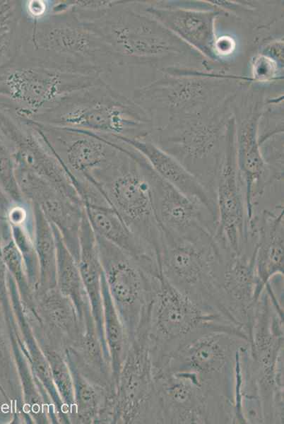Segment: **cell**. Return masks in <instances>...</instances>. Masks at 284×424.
Instances as JSON below:
<instances>
[{"mask_svg":"<svg viewBox=\"0 0 284 424\" xmlns=\"http://www.w3.org/2000/svg\"><path fill=\"white\" fill-rule=\"evenodd\" d=\"M88 16L81 20L107 45L117 66H144L161 71L175 67L212 69V62L143 11L138 1H115Z\"/></svg>","mask_w":284,"mask_h":424,"instance_id":"obj_1","label":"cell"},{"mask_svg":"<svg viewBox=\"0 0 284 424\" xmlns=\"http://www.w3.org/2000/svg\"><path fill=\"white\" fill-rule=\"evenodd\" d=\"M248 343V337L242 334L206 332L182 346L155 370L189 372L203 391L215 423H235L237 374Z\"/></svg>","mask_w":284,"mask_h":424,"instance_id":"obj_2","label":"cell"},{"mask_svg":"<svg viewBox=\"0 0 284 424\" xmlns=\"http://www.w3.org/2000/svg\"><path fill=\"white\" fill-rule=\"evenodd\" d=\"M23 37L20 52L74 71L102 77L117 66L102 37L68 9L37 20L23 18Z\"/></svg>","mask_w":284,"mask_h":424,"instance_id":"obj_3","label":"cell"},{"mask_svg":"<svg viewBox=\"0 0 284 424\" xmlns=\"http://www.w3.org/2000/svg\"><path fill=\"white\" fill-rule=\"evenodd\" d=\"M29 122L129 139L148 137L154 128L142 107L105 81L69 95Z\"/></svg>","mask_w":284,"mask_h":424,"instance_id":"obj_4","label":"cell"},{"mask_svg":"<svg viewBox=\"0 0 284 424\" xmlns=\"http://www.w3.org/2000/svg\"><path fill=\"white\" fill-rule=\"evenodd\" d=\"M159 78L136 88L133 100L152 120L165 113L167 121L218 108L235 99L249 76L225 74L215 69L169 68Z\"/></svg>","mask_w":284,"mask_h":424,"instance_id":"obj_5","label":"cell"},{"mask_svg":"<svg viewBox=\"0 0 284 424\" xmlns=\"http://www.w3.org/2000/svg\"><path fill=\"white\" fill-rule=\"evenodd\" d=\"M104 81L20 52L0 69V109L29 122L69 95Z\"/></svg>","mask_w":284,"mask_h":424,"instance_id":"obj_6","label":"cell"},{"mask_svg":"<svg viewBox=\"0 0 284 424\" xmlns=\"http://www.w3.org/2000/svg\"><path fill=\"white\" fill-rule=\"evenodd\" d=\"M231 100L205 112L172 119L148 136L179 161L215 199V182L223 158L227 126L234 114Z\"/></svg>","mask_w":284,"mask_h":424,"instance_id":"obj_7","label":"cell"},{"mask_svg":"<svg viewBox=\"0 0 284 424\" xmlns=\"http://www.w3.org/2000/svg\"><path fill=\"white\" fill-rule=\"evenodd\" d=\"M147 334L153 368L159 367L182 346L211 331L247 334L229 319L210 312L174 288L162 273L153 277Z\"/></svg>","mask_w":284,"mask_h":424,"instance_id":"obj_8","label":"cell"},{"mask_svg":"<svg viewBox=\"0 0 284 424\" xmlns=\"http://www.w3.org/2000/svg\"><path fill=\"white\" fill-rule=\"evenodd\" d=\"M121 148L117 160L88 181L102 192L126 225L155 255L159 263L162 232L153 211L148 163L126 143L122 142Z\"/></svg>","mask_w":284,"mask_h":424,"instance_id":"obj_9","label":"cell"},{"mask_svg":"<svg viewBox=\"0 0 284 424\" xmlns=\"http://www.w3.org/2000/svg\"><path fill=\"white\" fill-rule=\"evenodd\" d=\"M220 258L221 248L215 237L189 240L162 233L159 263L163 276L204 310L235 323L226 310L218 285Z\"/></svg>","mask_w":284,"mask_h":424,"instance_id":"obj_10","label":"cell"},{"mask_svg":"<svg viewBox=\"0 0 284 424\" xmlns=\"http://www.w3.org/2000/svg\"><path fill=\"white\" fill-rule=\"evenodd\" d=\"M95 236L109 293L131 341L148 321L157 273L147 271L129 254Z\"/></svg>","mask_w":284,"mask_h":424,"instance_id":"obj_11","label":"cell"},{"mask_svg":"<svg viewBox=\"0 0 284 424\" xmlns=\"http://www.w3.org/2000/svg\"><path fill=\"white\" fill-rule=\"evenodd\" d=\"M109 398L114 423H162L146 331L130 341Z\"/></svg>","mask_w":284,"mask_h":424,"instance_id":"obj_12","label":"cell"},{"mask_svg":"<svg viewBox=\"0 0 284 424\" xmlns=\"http://www.w3.org/2000/svg\"><path fill=\"white\" fill-rule=\"evenodd\" d=\"M235 124L233 114L227 122L224 153L215 182V238L222 249L239 253L247 242L249 233L244 186L236 159Z\"/></svg>","mask_w":284,"mask_h":424,"instance_id":"obj_13","label":"cell"},{"mask_svg":"<svg viewBox=\"0 0 284 424\" xmlns=\"http://www.w3.org/2000/svg\"><path fill=\"white\" fill-rule=\"evenodd\" d=\"M0 133L8 144L15 168L32 172L83 204L66 168L37 126L0 109Z\"/></svg>","mask_w":284,"mask_h":424,"instance_id":"obj_14","label":"cell"},{"mask_svg":"<svg viewBox=\"0 0 284 424\" xmlns=\"http://www.w3.org/2000/svg\"><path fill=\"white\" fill-rule=\"evenodd\" d=\"M154 215L163 235L189 240L215 237L217 218L160 177L148 163Z\"/></svg>","mask_w":284,"mask_h":424,"instance_id":"obj_15","label":"cell"},{"mask_svg":"<svg viewBox=\"0 0 284 424\" xmlns=\"http://www.w3.org/2000/svg\"><path fill=\"white\" fill-rule=\"evenodd\" d=\"M38 127L59 160L77 179H89L119 157L121 141L90 131L40 124Z\"/></svg>","mask_w":284,"mask_h":424,"instance_id":"obj_16","label":"cell"},{"mask_svg":"<svg viewBox=\"0 0 284 424\" xmlns=\"http://www.w3.org/2000/svg\"><path fill=\"white\" fill-rule=\"evenodd\" d=\"M203 6L158 1H138L141 9L213 64H223L215 55V23L228 13L203 1Z\"/></svg>","mask_w":284,"mask_h":424,"instance_id":"obj_17","label":"cell"},{"mask_svg":"<svg viewBox=\"0 0 284 424\" xmlns=\"http://www.w3.org/2000/svg\"><path fill=\"white\" fill-rule=\"evenodd\" d=\"M20 193L30 204H36L47 220L59 232L76 262L79 256V234L83 205L49 182L28 170L15 168Z\"/></svg>","mask_w":284,"mask_h":424,"instance_id":"obj_18","label":"cell"},{"mask_svg":"<svg viewBox=\"0 0 284 424\" xmlns=\"http://www.w3.org/2000/svg\"><path fill=\"white\" fill-rule=\"evenodd\" d=\"M264 107L261 100L250 105L240 119H236L235 151L237 165L243 183L247 222L266 189L277 181L271 173L261 153L259 125Z\"/></svg>","mask_w":284,"mask_h":424,"instance_id":"obj_19","label":"cell"},{"mask_svg":"<svg viewBox=\"0 0 284 424\" xmlns=\"http://www.w3.org/2000/svg\"><path fill=\"white\" fill-rule=\"evenodd\" d=\"M77 191L88 222L98 235L122 249L150 273L161 272L155 255L129 228L102 192L90 182L78 183Z\"/></svg>","mask_w":284,"mask_h":424,"instance_id":"obj_20","label":"cell"},{"mask_svg":"<svg viewBox=\"0 0 284 424\" xmlns=\"http://www.w3.org/2000/svg\"><path fill=\"white\" fill-rule=\"evenodd\" d=\"M154 377L162 423H213L208 400L189 373L163 369Z\"/></svg>","mask_w":284,"mask_h":424,"instance_id":"obj_21","label":"cell"},{"mask_svg":"<svg viewBox=\"0 0 284 424\" xmlns=\"http://www.w3.org/2000/svg\"><path fill=\"white\" fill-rule=\"evenodd\" d=\"M248 232L255 240V271L260 295L271 279L283 276V206L254 213L248 223Z\"/></svg>","mask_w":284,"mask_h":424,"instance_id":"obj_22","label":"cell"},{"mask_svg":"<svg viewBox=\"0 0 284 424\" xmlns=\"http://www.w3.org/2000/svg\"><path fill=\"white\" fill-rule=\"evenodd\" d=\"M131 146L148 161L153 170L190 199L204 206L217 218L215 199L179 161L148 137H112Z\"/></svg>","mask_w":284,"mask_h":424,"instance_id":"obj_23","label":"cell"},{"mask_svg":"<svg viewBox=\"0 0 284 424\" xmlns=\"http://www.w3.org/2000/svg\"><path fill=\"white\" fill-rule=\"evenodd\" d=\"M78 266L86 291L96 331L105 355H108L103 327L102 297V267L99 257L96 236L85 211L79 234Z\"/></svg>","mask_w":284,"mask_h":424,"instance_id":"obj_24","label":"cell"},{"mask_svg":"<svg viewBox=\"0 0 284 424\" xmlns=\"http://www.w3.org/2000/svg\"><path fill=\"white\" fill-rule=\"evenodd\" d=\"M31 308L52 334L76 347L82 336L80 321L72 302L57 287L37 292Z\"/></svg>","mask_w":284,"mask_h":424,"instance_id":"obj_25","label":"cell"},{"mask_svg":"<svg viewBox=\"0 0 284 424\" xmlns=\"http://www.w3.org/2000/svg\"><path fill=\"white\" fill-rule=\"evenodd\" d=\"M51 225L57 245L56 287L72 302L83 330L84 326L95 324L89 300L76 261L57 228L52 224Z\"/></svg>","mask_w":284,"mask_h":424,"instance_id":"obj_26","label":"cell"},{"mask_svg":"<svg viewBox=\"0 0 284 424\" xmlns=\"http://www.w3.org/2000/svg\"><path fill=\"white\" fill-rule=\"evenodd\" d=\"M30 205L33 216L35 246L40 269L37 293L56 287L57 245L50 223L36 204Z\"/></svg>","mask_w":284,"mask_h":424,"instance_id":"obj_27","label":"cell"},{"mask_svg":"<svg viewBox=\"0 0 284 424\" xmlns=\"http://www.w3.org/2000/svg\"><path fill=\"white\" fill-rule=\"evenodd\" d=\"M102 297L104 334L112 370V384L114 387L130 341L111 298L104 273L102 277Z\"/></svg>","mask_w":284,"mask_h":424,"instance_id":"obj_28","label":"cell"},{"mask_svg":"<svg viewBox=\"0 0 284 424\" xmlns=\"http://www.w3.org/2000/svg\"><path fill=\"white\" fill-rule=\"evenodd\" d=\"M64 356L69 365L74 389L73 413L75 421L82 423H90L96 420L101 413V396L96 388L81 372L73 350L69 347L65 349Z\"/></svg>","mask_w":284,"mask_h":424,"instance_id":"obj_29","label":"cell"},{"mask_svg":"<svg viewBox=\"0 0 284 424\" xmlns=\"http://www.w3.org/2000/svg\"><path fill=\"white\" fill-rule=\"evenodd\" d=\"M23 22L20 1L0 0V69L21 51Z\"/></svg>","mask_w":284,"mask_h":424,"instance_id":"obj_30","label":"cell"},{"mask_svg":"<svg viewBox=\"0 0 284 424\" xmlns=\"http://www.w3.org/2000/svg\"><path fill=\"white\" fill-rule=\"evenodd\" d=\"M8 224L11 237L23 258L30 285L35 293L38 288L40 269L34 241L32 213L23 221Z\"/></svg>","mask_w":284,"mask_h":424,"instance_id":"obj_31","label":"cell"},{"mask_svg":"<svg viewBox=\"0 0 284 424\" xmlns=\"http://www.w3.org/2000/svg\"><path fill=\"white\" fill-rule=\"evenodd\" d=\"M1 252L6 269L16 283L23 302L30 308L33 303L35 293L28 280L23 258L11 237L9 224L3 230Z\"/></svg>","mask_w":284,"mask_h":424,"instance_id":"obj_32","label":"cell"},{"mask_svg":"<svg viewBox=\"0 0 284 424\" xmlns=\"http://www.w3.org/2000/svg\"><path fill=\"white\" fill-rule=\"evenodd\" d=\"M42 351L49 363L53 382L67 411L74 404L73 382L64 354L44 343Z\"/></svg>","mask_w":284,"mask_h":424,"instance_id":"obj_33","label":"cell"},{"mask_svg":"<svg viewBox=\"0 0 284 424\" xmlns=\"http://www.w3.org/2000/svg\"><path fill=\"white\" fill-rule=\"evenodd\" d=\"M0 187L15 204H27L19 189L11 150L0 133Z\"/></svg>","mask_w":284,"mask_h":424,"instance_id":"obj_34","label":"cell"},{"mask_svg":"<svg viewBox=\"0 0 284 424\" xmlns=\"http://www.w3.org/2000/svg\"><path fill=\"white\" fill-rule=\"evenodd\" d=\"M250 69L252 83H267L283 78V64L261 52L252 57Z\"/></svg>","mask_w":284,"mask_h":424,"instance_id":"obj_35","label":"cell"},{"mask_svg":"<svg viewBox=\"0 0 284 424\" xmlns=\"http://www.w3.org/2000/svg\"><path fill=\"white\" fill-rule=\"evenodd\" d=\"M20 2L23 16L28 20H40L52 12L53 1L29 0Z\"/></svg>","mask_w":284,"mask_h":424,"instance_id":"obj_36","label":"cell"},{"mask_svg":"<svg viewBox=\"0 0 284 424\" xmlns=\"http://www.w3.org/2000/svg\"><path fill=\"white\" fill-rule=\"evenodd\" d=\"M236 41L230 35H223L216 37L214 44V51L216 57L223 61V58L233 54L236 49Z\"/></svg>","mask_w":284,"mask_h":424,"instance_id":"obj_37","label":"cell"},{"mask_svg":"<svg viewBox=\"0 0 284 424\" xmlns=\"http://www.w3.org/2000/svg\"><path fill=\"white\" fill-rule=\"evenodd\" d=\"M283 64V39L272 40L264 44L261 51Z\"/></svg>","mask_w":284,"mask_h":424,"instance_id":"obj_38","label":"cell"},{"mask_svg":"<svg viewBox=\"0 0 284 424\" xmlns=\"http://www.w3.org/2000/svg\"><path fill=\"white\" fill-rule=\"evenodd\" d=\"M13 202L8 199L0 187V214L6 216Z\"/></svg>","mask_w":284,"mask_h":424,"instance_id":"obj_39","label":"cell"}]
</instances>
